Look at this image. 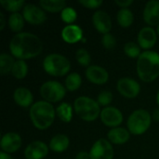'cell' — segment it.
Instances as JSON below:
<instances>
[{"instance_id":"cell-30","label":"cell","mask_w":159,"mask_h":159,"mask_svg":"<svg viewBox=\"0 0 159 159\" xmlns=\"http://www.w3.org/2000/svg\"><path fill=\"white\" fill-rule=\"evenodd\" d=\"M124 52L127 56L130 58H139L142 54L141 47L134 42L127 43L124 47Z\"/></svg>"},{"instance_id":"cell-25","label":"cell","mask_w":159,"mask_h":159,"mask_svg":"<svg viewBox=\"0 0 159 159\" xmlns=\"http://www.w3.org/2000/svg\"><path fill=\"white\" fill-rule=\"evenodd\" d=\"M8 26L11 29L12 32L15 33H21L20 31L22 30L24 26V18L21 14L19 12L12 13L9 18H8Z\"/></svg>"},{"instance_id":"cell-6","label":"cell","mask_w":159,"mask_h":159,"mask_svg":"<svg viewBox=\"0 0 159 159\" xmlns=\"http://www.w3.org/2000/svg\"><path fill=\"white\" fill-rule=\"evenodd\" d=\"M152 122L151 115L144 109L134 111L128 119L129 131L134 135H142L147 131Z\"/></svg>"},{"instance_id":"cell-26","label":"cell","mask_w":159,"mask_h":159,"mask_svg":"<svg viewBox=\"0 0 159 159\" xmlns=\"http://www.w3.org/2000/svg\"><path fill=\"white\" fill-rule=\"evenodd\" d=\"M15 61L12 56L7 53H1L0 55V73L2 75H5L12 71Z\"/></svg>"},{"instance_id":"cell-39","label":"cell","mask_w":159,"mask_h":159,"mask_svg":"<svg viewBox=\"0 0 159 159\" xmlns=\"http://www.w3.org/2000/svg\"><path fill=\"white\" fill-rule=\"evenodd\" d=\"M0 159H13L8 154L5 153V152H1L0 153Z\"/></svg>"},{"instance_id":"cell-37","label":"cell","mask_w":159,"mask_h":159,"mask_svg":"<svg viewBox=\"0 0 159 159\" xmlns=\"http://www.w3.org/2000/svg\"><path fill=\"white\" fill-rule=\"evenodd\" d=\"M75 159H90V156H89V153H87V152H79L76 157Z\"/></svg>"},{"instance_id":"cell-13","label":"cell","mask_w":159,"mask_h":159,"mask_svg":"<svg viewBox=\"0 0 159 159\" xmlns=\"http://www.w3.org/2000/svg\"><path fill=\"white\" fill-rule=\"evenodd\" d=\"M48 153V145L41 141L32 142L24 150V156L26 159H43L47 157Z\"/></svg>"},{"instance_id":"cell-12","label":"cell","mask_w":159,"mask_h":159,"mask_svg":"<svg viewBox=\"0 0 159 159\" xmlns=\"http://www.w3.org/2000/svg\"><path fill=\"white\" fill-rule=\"evenodd\" d=\"M21 137L16 132H7L1 139L2 152L11 154L17 152L21 146Z\"/></svg>"},{"instance_id":"cell-22","label":"cell","mask_w":159,"mask_h":159,"mask_svg":"<svg viewBox=\"0 0 159 159\" xmlns=\"http://www.w3.org/2000/svg\"><path fill=\"white\" fill-rule=\"evenodd\" d=\"M39 5L43 9L49 12L62 11L66 7V2L64 0H41Z\"/></svg>"},{"instance_id":"cell-28","label":"cell","mask_w":159,"mask_h":159,"mask_svg":"<svg viewBox=\"0 0 159 159\" xmlns=\"http://www.w3.org/2000/svg\"><path fill=\"white\" fill-rule=\"evenodd\" d=\"M11 74L14 77L18 79L24 78L28 74V66L24 60H17L15 61L14 66L12 68Z\"/></svg>"},{"instance_id":"cell-10","label":"cell","mask_w":159,"mask_h":159,"mask_svg":"<svg viewBox=\"0 0 159 159\" xmlns=\"http://www.w3.org/2000/svg\"><path fill=\"white\" fill-rule=\"evenodd\" d=\"M116 89L122 96L129 99H132L139 95L141 86L136 80L132 78L123 77L117 81Z\"/></svg>"},{"instance_id":"cell-35","label":"cell","mask_w":159,"mask_h":159,"mask_svg":"<svg viewBox=\"0 0 159 159\" xmlns=\"http://www.w3.org/2000/svg\"><path fill=\"white\" fill-rule=\"evenodd\" d=\"M79 4H81L87 8L95 9L102 5V0H79Z\"/></svg>"},{"instance_id":"cell-5","label":"cell","mask_w":159,"mask_h":159,"mask_svg":"<svg viewBox=\"0 0 159 159\" xmlns=\"http://www.w3.org/2000/svg\"><path fill=\"white\" fill-rule=\"evenodd\" d=\"M43 68L50 75L63 76L70 71L71 63L65 56L52 53L44 59Z\"/></svg>"},{"instance_id":"cell-9","label":"cell","mask_w":159,"mask_h":159,"mask_svg":"<svg viewBox=\"0 0 159 159\" xmlns=\"http://www.w3.org/2000/svg\"><path fill=\"white\" fill-rule=\"evenodd\" d=\"M22 16L27 22L34 25L42 24L47 20V15L44 9L34 4H27L23 7Z\"/></svg>"},{"instance_id":"cell-32","label":"cell","mask_w":159,"mask_h":159,"mask_svg":"<svg viewBox=\"0 0 159 159\" xmlns=\"http://www.w3.org/2000/svg\"><path fill=\"white\" fill-rule=\"evenodd\" d=\"M61 20L68 23V24H72L77 18V15H76V11L73 8V7H66L62 11H61Z\"/></svg>"},{"instance_id":"cell-23","label":"cell","mask_w":159,"mask_h":159,"mask_svg":"<svg viewBox=\"0 0 159 159\" xmlns=\"http://www.w3.org/2000/svg\"><path fill=\"white\" fill-rule=\"evenodd\" d=\"M56 114L61 121L69 123L73 117V107L68 102H62L57 107Z\"/></svg>"},{"instance_id":"cell-33","label":"cell","mask_w":159,"mask_h":159,"mask_svg":"<svg viewBox=\"0 0 159 159\" xmlns=\"http://www.w3.org/2000/svg\"><path fill=\"white\" fill-rule=\"evenodd\" d=\"M97 101L100 105L107 107L113 101V94H112V92H110L108 90H103L98 95Z\"/></svg>"},{"instance_id":"cell-14","label":"cell","mask_w":159,"mask_h":159,"mask_svg":"<svg viewBox=\"0 0 159 159\" xmlns=\"http://www.w3.org/2000/svg\"><path fill=\"white\" fill-rule=\"evenodd\" d=\"M92 22L94 27L100 33L105 34H109L112 29V20L109 14L103 10H97L92 16Z\"/></svg>"},{"instance_id":"cell-29","label":"cell","mask_w":159,"mask_h":159,"mask_svg":"<svg viewBox=\"0 0 159 159\" xmlns=\"http://www.w3.org/2000/svg\"><path fill=\"white\" fill-rule=\"evenodd\" d=\"M0 4L6 10L13 13L18 12V10H20L22 7H24L23 0H1Z\"/></svg>"},{"instance_id":"cell-8","label":"cell","mask_w":159,"mask_h":159,"mask_svg":"<svg viewBox=\"0 0 159 159\" xmlns=\"http://www.w3.org/2000/svg\"><path fill=\"white\" fill-rule=\"evenodd\" d=\"M89 156L90 159H113L114 149L112 143L105 139H99L92 145Z\"/></svg>"},{"instance_id":"cell-17","label":"cell","mask_w":159,"mask_h":159,"mask_svg":"<svg viewBox=\"0 0 159 159\" xmlns=\"http://www.w3.org/2000/svg\"><path fill=\"white\" fill-rule=\"evenodd\" d=\"M157 42V33L152 27H143L138 34L139 46L143 49H150Z\"/></svg>"},{"instance_id":"cell-1","label":"cell","mask_w":159,"mask_h":159,"mask_svg":"<svg viewBox=\"0 0 159 159\" xmlns=\"http://www.w3.org/2000/svg\"><path fill=\"white\" fill-rule=\"evenodd\" d=\"M11 54L19 60H26L39 55L43 49L40 38L31 33H19L15 34L9 43Z\"/></svg>"},{"instance_id":"cell-3","label":"cell","mask_w":159,"mask_h":159,"mask_svg":"<svg viewBox=\"0 0 159 159\" xmlns=\"http://www.w3.org/2000/svg\"><path fill=\"white\" fill-rule=\"evenodd\" d=\"M56 111L50 102L39 101L34 102L30 108V117L34 126L41 130L51 126L55 119Z\"/></svg>"},{"instance_id":"cell-16","label":"cell","mask_w":159,"mask_h":159,"mask_svg":"<svg viewBox=\"0 0 159 159\" xmlns=\"http://www.w3.org/2000/svg\"><path fill=\"white\" fill-rule=\"evenodd\" d=\"M144 21L149 25H158L159 24V1L151 0L145 5L143 10Z\"/></svg>"},{"instance_id":"cell-36","label":"cell","mask_w":159,"mask_h":159,"mask_svg":"<svg viewBox=\"0 0 159 159\" xmlns=\"http://www.w3.org/2000/svg\"><path fill=\"white\" fill-rule=\"evenodd\" d=\"M132 3H133L132 0H116V4L121 7L122 8H128V7H129Z\"/></svg>"},{"instance_id":"cell-27","label":"cell","mask_w":159,"mask_h":159,"mask_svg":"<svg viewBox=\"0 0 159 159\" xmlns=\"http://www.w3.org/2000/svg\"><path fill=\"white\" fill-rule=\"evenodd\" d=\"M82 84V77L78 73H72L67 75L65 79V89L69 91H75L80 88Z\"/></svg>"},{"instance_id":"cell-40","label":"cell","mask_w":159,"mask_h":159,"mask_svg":"<svg viewBox=\"0 0 159 159\" xmlns=\"http://www.w3.org/2000/svg\"><path fill=\"white\" fill-rule=\"evenodd\" d=\"M153 118L156 120V121H159V108L156 109L154 111V114H153Z\"/></svg>"},{"instance_id":"cell-15","label":"cell","mask_w":159,"mask_h":159,"mask_svg":"<svg viewBox=\"0 0 159 159\" xmlns=\"http://www.w3.org/2000/svg\"><path fill=\"white\" fill-rule=\"evenodd\" d=\"M86 76L89 82L96 85H103L109 79L108 72L99 65H90L86 70Z\"/></svg>"},{"instance_id":"cell-42","label":"cell","mask_w":159,"mask_h":159,"mask_svg":"<svg viewBox=\"0 0 159 159\" xmlns=\"http://www.w3.org/2000/svg\"><path fill=\"white\" fill-rule=\"evenodd\" d=\"M157 34H159V24H158V25H157Z\"/></svg>"},{"instance_id":"cell-19","label":"cell","mask_w":159,"mask_h":159,"mask_svg":"<svg viewBox=\"0 0 159 159\" xmlns=\"http://www.w3.org/2000/svg\"><path fill=\"white\" fill-rule=\"evenodd\" d=\"M13 99L15 102L20 107L26 108L30 105H33V94L27 88L20 87L16 89L13 93Z\"/></svg>"},{"instance_id":"cell-7","label":"cell","mask_w":159,"mask_h":159,"mask_svg":"<svg viewBox=\"0 0 159 159\" xmlns=\"http://www.w3.org/2000/svg\"><path fill=\"white\" fill-rule=\"evenodd\" d=\"M66 89L58 81H47L40 88L42 98L48 102H57L65 96Z\"/></svg>"},{"instance_id":"cell-24","label":"cell","mask_w":159,"mask_h":159,"mask_svg":"<svg viewBox=\"0 0 159 159\" xmlns=\"http://www.w3.org/2000/svg\"><path fill=\"white\" fill-rule=\"evenodd\" d=\"M117 22L120 26L122 27H129L132 24L133 20H134V16L133 13L130 9L129 8H121L119 9V11L117 12Z\"/></svg>"},{"instance_id":"cell-21","label":"cell","mask_w":159,"mask_h":159,"mask_svg":"<svg viewBox=\"0 0 159 159\" xmlns=\"http://www.w3.org/2000/svg\"><path fill=\"white\" fill-rule=\"evenodd\" d=\"M69 138L64 134H57L49 142V149L56 153L64 152L69 146Z\"/></svg>"},{"instance_id":"cell-41","label":"cell","mask_w":159,"mask_h":159,"mask_svg":"<svg viewBox=\"0 0 159 159\" xmlns=\"http://www.w3.org/2000/svg\"><path fill=\"white\" fill-rule=\"evenodd\" d=\"M157 104L159 105V90L157 92Z\"/></svg>"},{"instance_id":"cell-2","label":"cell","mask_w":159,"mask_h":159,"mask_svg":"<svg viewBox=\"0 0 159 159\" xmlns=\"http://www.w3.org/2000/svg\"><path fill=\"white\" fill-rule=\"evenodd\" d=\"M137 73L143 82H152L159 76V54L153 50L142 52L137 61Z\"/></svg>"},{"instance_id":"cell-38","label":"cell","mask_w":159,"mask_h":159,"mask_svg":"<svg viewBox=\"0 0 159 159\" xmlns=\"http://www.w3.org/2000/svg\"><path fill=\"white\" fill-rule=\"evenodd\" d=\"M5 25H6V20H5L4 14L2 12H0V30H3Z\"/></svg>"},{"instance_id":"cell-20","label":"cell","mask_w":159,"mask_h":159,"mask_svg":"<svg viewBox=\"0 0 159 159\" xmlns=\"http://www.w3.org/2000/svg\"><path fill=\"white\" fill-rule=\"evenodd\" d=\"M109 142L115 144H124L129 139V131L124 128H114L112 129L108 134Z\"/></svg>"},{"instance_id":"cell-34","label":"cell","mask_w":159,"mask_h":159,"mask_svg":"<svg viewBox=\"0 0 159 159\" xmlns=\"http://www.w3.org/2000/svg\"><path fill=\"white\" fill-rule=\"evenodd\" d=\"M102 46L107 48V49H112L116 47V40L115 38V36L113 34H103L102 38Z\"/></svg>"},{"instance_id":"cell-11","label":"cell","mask_w":159,"mask_h":159,"mask_svg":"<svg viewBox=\"0 0 159 159\" xmlns=\"http://www.w3.org/2000/svg\"><path fill=\"white\" fill-rule=\"evenodd\" d=\"M101 120L107 127L117 128L123 122V115L120 110L116 107L107 106L101 112Z\"/></svg>"},{"instance_id":"cell-31","label":"cell","mask_w":159,"mask_h":159,"mask_svg":"<svg viewBox=\"0 0 159 159\" xmlns=\"http://www.w3.org/2000/svg\"><path fill=\"white\" fill-rule=\"evenodd\" d=\"M75 59L77 61V62L82 65V66H89L90 63V54L89 53V51L85 48H79L77 49L76 53H75Z\"/></svg>"},{"instance_id":"cell-18","label":"cell","mask_w":159,"mask_h":159,"mask_svg":"<svg viewBox=\"0 0 159 159\" xmlns=\"http://www.w3.org/2000/svg\"><path fill=\"white\" fill-rule=\"evenodd\" d=\"M61 37L65 42L69 44H74L82 40L83 31L81 27L76 24H68L62 29Z\"/></svg>"},{"instance_id":"cell-4","label":"cell","mask_w":159,"mask_h":159,"mask_svg":"<svg viewBox=\"0 0 159 159\" xmlns=\"http://www.w3.org/2000/svg\"><path fill=\"white\" fill-rule=\"evenodd\" d=\"M74 104L76 115L81 119L88 122H91L97 119L102 112L100 110V104L98 102L87 96L78 97L75 99Z\"/></svg>"}]
</instances>
